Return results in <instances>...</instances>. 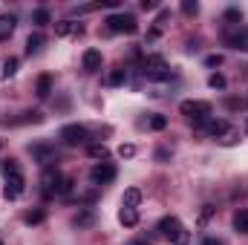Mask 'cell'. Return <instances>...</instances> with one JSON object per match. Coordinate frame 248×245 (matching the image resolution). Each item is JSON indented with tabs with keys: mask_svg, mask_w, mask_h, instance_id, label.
Returning a JSON list of instances; mask_svg holds the SVG:
<instances>
[{
	"mask_svg": "<svg viewBox=\"0 0 248 245\" xmlns=\"http://www.w3.org/2000/svg\"><path fill=\"white\" fill-rule=\"evenodd\" d=\"M3 173H6V184H3V196L6 199H20L23 190H26V179L17 168V162H3Z\"/></svg>",
	"mask_w": 248,
	"mask_h": 245,
	"instance_id": "1",
	"label": "cell"
},
{
	"mask_svg": "<svg viewBox=\"0 0 248 245\" xmlns=\"http://www.w3.org/2000/svg\"><path fill=\"white\" fill-rule=\"evenodd\" d=\"M165 240H170L173 245H185L190 243V234H187V228L182 225V219L179 216H165L162 222H159V228H156Z\"/></svg>",
	"mask_w": 248,
	"mask_h": 245,
	"instance_id": "2",
	"label": "cell"
},
{
	"mask_svg": "<svg viewBox=\"0 0 248 245\" xmlns=\"http://www.w3.org/2000/svg\"><path fill=\"white\" fill-rule=\"evenodd\" d=\"M179 113H182L190 124L202 127V124L214 116V107H211L208 101H182V104H179Z\"/></svg>",
	"mask_w": 248,
	"mask_h": 245,
	"instance_id": "3",
	"label": "cell"
},
{
	"mask_svg": "<svg viewBox=\"0 0 248 245\" xmlns=\"http://www.w3.org/2000/svg\"><path fill=\"white\" fill-rule=\"evenodd\" d=\"M141 72L150 78V81H168L173 72H170V63L165 61L162 55H147L141 63Z\"/></svg>",
	"mask_w": 248,
	"mask_h": 245,
	"instance_id": "4",
	"label": "cell"
},
{
	"mask_svg": "<svg viewBox=\"0 0 248 245\" xmlns=\"http://www.w3.org/2000/svg\"><path fill=\"white\" fill-rule=\"evenodd\" d=\"M107 29H110V32H119V35H136L139 23H136L133 15H127V12H116V15L107 17Z\"/></svg>",
	"mask_w": 248,
	"mask_h": 245,
	"instance_id": "5",
	"label": "cell"
},
{
	"mask_svg": "<svg viewBox=\"0 0 248 245\" xmlns=\"http://www.w3.org/2000/svg\"><path fill=\"white\" fill-rule=\"evenodd\" d=\"M61 141L69 147H78V144H87L90 141V130L84 124H63L61 127Z\"/></svg>",
	"mask_w": 248,
	"mask_h": 245,
	"instance_id": "6",
	"label": "cell"
},
{
	"mask_svg": "<svg viewBox=\"0 0 248 245\" xmlns=\"http://www.w3.org/2000/svg\"><path fill=\"white\" fill-rule=\"evenodd\" d=\"M116 176H119V170H116V165H110V162H98V165H93V170H90V182L95 184V187L110 184Z\"/></svg>",
	"mask_w": 248,
	"mask_h": 245,
	"instance_id": "7",
	"label": "cell"
},
{
	"mask_svg": "<svg viewBox=\"0 0 248 245\" xmlns=\"http://www.w3.org/2000/svg\"><path fill=\"white\" fill-rule=\"evenodd\" d=\"M225 44L231 49H240V52H248V26H228L225 29Z\"/></svg>",
	"mask_w": 248,
	"mask_h": 245,
	"instance_id": "8",
	"label": "cell"
},
{
	"mask_svg": "<svg viewBox=\"0 0 248 245\" xmlns=\"http://www.w3.org/2000/svg\"><path fill=\"white\" fill-rule=\"evenodd\" d=\"M32 153H35V159H38L44 168H52V165L58 162V153H55V147H49V144H35Z\"/></svg>",
	"mask_w": 248,
	"mask_h": 245,
	"instance_id": "9",
	"label": "cell"
},
{
	"mask_svg": "<svg viewBox=\"0 0 248 245\" xmlns=\"http://www.w3.org/2000/svg\"><path fill=\"white\" fill-rule=\"evenodd\" d=\"M55 35H58V38L84 35V23H75V20H61V23H55Z\"/></svg>",
	"mask_w": 248,
	"mask_h": 245,
	"instance_id": "10",
	"label": "cell"
},
{
	"mask_svg": "<svg viewBox=\"0 0 248 245\" xmlns=\"http://www.w3.org/2000/svg\"><path fill=\"white\" fill-rule=\"evenodd\" d=\"M81 63H84V69H87V72H98V69H101V52H98V49H87V52H84V58H81Z\"/></svg>",
	"mask_w": 248,
	"mask_h": 245,
	"instance_id": "11",
	"label": "cell"
},
{
	"mask_svg": "<svg viewBox=\"0 0 248 245\" xmlns=\"http://www.w3.org/2000/svg\"><path fill=\"white\" fill-rule=\"evenodd\" d=\"M202 127H205V133H208L211 138H219V136L228 130V122H225V119H208Z\"/></svg>",
	"mask_w": 248,
	"mask_h": 245,
	"instance_id": "12",
	"label": "cell"
},
{
	"mask_svg": "<svg viewBox=\"0 0 248 245\" xmlns=\"http://www.w3.org/2000/svg\"><path fill=\"white\" fill-rule=\"evenodd\" d=\"M119 222H122L124 228H136L139 225V211L136 208H122L119 211Z\"/></svg>",
	"mask_w": 248,
	"mask_h": 245,
	"instance_id": "13",
	"label": "cell"
},
{
	"mask_svg": "<svg viewBox=\"0 0 248 245\" xmlns=\"http://www.w3.org/2000/svg\"><path fill=\"white\" fill-rule=\"evenodd\" d=\"M17 26V17L15 15H0V41H6Z\"/></svg>",
	"mask_w": 248,
	"mask_h": 245,
	"instance_id": "14",
	"label": "cell"
},
{
	"mask_svg": "<svg viewBox=\"0 0 248 245\" xmlns=\"http://www.w3.org/2000/svg\"><path fill=\"white\" fill-rule=\"evenodd\" d=\"M139 202H141V190L139 187H127L122 196V208H139Z\"/></svg>",
	"mask_w": 248,
	"mask_h": 245,
	"instance_id": "15",
	"label": "cell"
},
{
	"mask_svg": "<svg viewBox=\"0 0 248 245\" xmlns=\"http://www.w3.org/2000/svg\"><path fill=\"white\" fill-rule=\"evenodd\" d=\"M234 231L237 234H248V208H240L234 214Z\"/></svg>",
	"mask_w": 248,
	"mask_h": 245,
	"instance_id": "16",
	"label": "cell"
},
{
	"mask_svg": "<svg viewBox=\"0 0 248 245\" xmlns=\"http://www.w3.org/2000/svg\"><path fill=\"white\" fill-rule=\"evenodd\" d=\"M35 92H38V98H49V92H52V75H41Z\"/></svg>",
	"mask_w": 248,
	"mask_h": 245,
	"instance_id": "17",
	"label": "cell"
},
{
	"mask_svg": "<svg viewBox=\"0 0 248 245\" xmlns=\"http://www.w3.org/2000/svg\"><path fill=\"white\" fill-rule=\"evenodd\" d=\"M217 141H219V144H225V147H234V144L240 141V133H237V130H234V127L228 124V130H225V133H222V136H219Z\"/></svg>",
	"mask_w": 248,
	"mask_h": 245,
	"instance_id": "18",
	"label": "cell"
},
{
	"mask_svg": "<svg viewBox=\"0 0 248 245\" xmlns=\"http://www.w3.org/2000/svg\"><path fill=\"white\" fill-rule=\"evenodd\" d=\"M41 46H44V35H29V38H26V52H29V55L41 52Z\"/></svg>",
	"mask_w": 248,
	"mask_h": 245,
	"instance_id": "19",
	"label": "cell"
},
{
	"mask_svg": "<svg viewBox=\"0 0 248 245\" xmlns=\"http://www.w3.org/2000/svg\"><path fill=\"white\" fill-rule=\"evenodd\" d=\"M93 222H95V216H93V211H84V214H78V216L72 219V225H75V228H90Z\"/></svg>",
	"mask_w": 248,
	"mask_h": 245,
	"instance_id": "20",
	"label": "cell"
},
{
	"mask_svg": "<svg viewBox=\"0 0 248 245\" xmlns=\"http://www.w3.org/2000/svg\"><path fill=\"white\" fill-rule=\"evenodd\" d=\"M124 81H127V69H113V72L107 75V84H110V87H119Z\"/></svg>",
	"mask_w": 248,
	"mask_h": 245,
	"instance_id": "21",
	"label": "cell"
},
{
	"mask_svg": "<svg viewBox=\"0 0 248 245\" xmlns=\"http://www.w3.org/2000/svg\"><path fill=\"white\" fill-rule=\"evenodd\" d=\"M15 72H17V58H6L3 61V78H15Z\"/></svg>",
	"mask_w": 248,
	"mask_h": 245,
	"instance_id": "22",
	"label": "cell"
},
{
	"mask_svg": "<svg viewBox=\"0 0 248 245\" xmlns=\"http://www.w3.org/2000/svg\"><path fill=\"white\" fill-rule=\"evenodd\" d=\"M44 219H46V214H44V211H29V214L23 216V222H26V225H41Z\"/></svg>",
	"mask_w": 248,
	"mask_h": 245,
	"instance_id": "23",
	"label": "cell"
},
{
	"mask_svg": "<svg viewBox=\"0 0 248 245\" xmlns=\"http://www.w3.org/2000/svg\"><path fill=\"white\" fill-rule=\"evenodd\" d=\"M32 20H35L38 26H46V23H49L52 17H49V12H46V9H35V15H32Z\"/></svg>",
	"mask_w": 248,
	"mask_h": 245,
	"instance_id": "24",
	"label": "cell"
},
{
	"mask_svg": "<svg viewBox=\"0 0 248 245\" xmlns=\"http://www.w3.org/2000/svg\"><path fill=\"white\" fill-rule=\"evenodd\" d=\"M225 20H228V26H240L243 12H240V9H228V12H225Z\"/></svg>",
	"mask_w": 248,
	"mask_h": 245,
	"instance_id": "25",
	"label": "cell"
},
{
	"mask_svg": "<svg viewBox=\"0 0 248 245\" xmlns=\"http://www.w3.org/2000/svg\"><path fill=\"white\" fill-rule=\"evenodd\" d=\"M208 87H211V90H225V78H222L219 72H214V75L208 78Z\"/></svg>",
	"mask_w": 248,
	"mask_h": 245,
	"instance_id": "26",
	"label": "cell"
},
{
	"mask_svg": "<svg viewBox=\"0 0 248 245\" xmlns=\"http://www.w3.org/2000/svg\"><path fill=\"white\" fill-rule=\"evenodd\" d=\"M90 156L104 162V159H107V147H104V144H90Z\"/></svg>",
	"mask_w": 248,
	"mask_h": 245,
	"instance_id": "27",
	"label": "cell"
},
{
	"mask_svg": "<svg viewBox=\"0 0 248 245\" xmlns=\"http://www.w3.org/2000/svg\"><path fill=\"white\" fill-rule=\"evenodd\" d=\"M165 127H168V119H165V116L156 113V116L150 119V130H165Z\"/></svg>",
	"mask_w": 248,
	"mask_h": 245,
	"instance_id": "28",
	"label": "cell"
},
{
	"mask_svg": "<svg viewBox=\"0 0 248 245\" xmlns=\"http://www.w3.org/2000/svg\"><path fill=\"white\" fill-rule=\"evenodd\" d=\"M182 12H185V15H199V3H196V0H185V3H182Z\"/></svg>",
	"mask_w": 248,
	"mask_h": 245,
	"instance_id": "29",
	"label": "cell"
},
{
	"mask_svg": "<svg viewBox=\"0 0 248 245\" xmlns=\"http://www.w3.org/2000/svg\"><path fill=\"white\" fill-rule=\"evenodd\" d=\"M214 211H217L214 205H205V208H202V214H199V225H205V222L211 219V214H214Z\"/></svg>",
	"mask_w": 248,
	"mask_h": 245,
	"instance_id": "30",
	"label": "cell"
},
{
	"mask_svg": "<svg viewBox=\"0 0 248 245\" xmlns=\"http://www.w3.org/2000/svg\"><path fill=\"white\" fill-rule=\"evenodd\" d=\"M119 156H122V159H130V156H136V147H133V144H122V147H119Z\"/></svg>",
	"mask_w": 248,
	"mask_h": 245,
	"instance_id": "31",
	"label": "cell"
},
{
	"mask_svg": "<svg viewBox=\"0 0 248 245\" xmlns=\"http://www.w3.org/2000/svg\"><path fill=\"white\" fill-rule=\"evenodd\" d=\"M208 66H219V63H222V55H208Z\"/></svg>",
	"mask_w": 248,
	"mask_h": 245,
	"instance_id": "32",
	"label": "cell"
},
{
	"mask_svg": "<svg viewBox=\"0 0 248 245\" xmlns=\"http://www.w3.org/2000/svg\"><path fill=\"white\" fill-rule=\"evenodd\" d=\"M199 245H222V243H219L217 237H205V240H202V243H199Z\"/></svg>",
	"mask_w": 248,
	"mask_h": 245,
	"instance_id": "33",
	"label": "cell"
},
{
	"mask_svg": "<svg viewBox=\"0 0 248 245\" xmlns=\"http://www.w3.org/2000/svg\"><path fill=\"white\" fill-rule=\"evenodd\" d=\"M141 9H144V12H150V9H156V3H153V0H144V3H141Z\"/></svg>",
	"mask_w": 248,
	"mask_h": 245,
	"instance_id": "34",
	"label": "cell"
},
{
	"mask_svg": "<svg viewBox=\"0 0 248 245\" xmlns=\"http://www.w3.org/2000/svg\"><path fill=\"white\" fill-rule=\"evenodd\" d=\"M127 245H150L147 240H133V243H127Z\"/></svg>",
	"mask_w": 248,
	"mask_h": 245,
	"instance_id": "35",
	"label": "cell"
},
{
	"mask_svg": "<svg viewBox=\"0 0 248 245\" xmlns=\"http://www.w3.org/2000/svg\"><path fill=\"white\" fill-rule=\"evenodd\" d=\"M0 150H3V141H0Z\"/></svg>",
	"mask_w": 248,
	"mask_h": 245,
	"instance_id": "36",
	"label": "cell"
},
{
	"mask_svg": "<svg viewBox=\"0 0 248 245\" xmlns=\"http://www.w3.org/2000/svg\"><path fill=\"white\" fill-rule=\"evenodd\" d=\"M246 133H248V124H246Z\"/></svg>",
	"mask_w": 248,
	"mask_h": 245,
	"instance_id": "37",
	"label": "cell"
},
{
	"mask_svg": "<svg viewBox=\"0 0 248 245\" xmlns=\"http://www.w3.org/2000/svg\"><path fill=\"white\" fill-rule=\"evenodd\" d=\"M0 245H3V243H0Z\"/></svg>",
	"mask_w": 248,
	"mask_h": 245,
	"instance_id": "38",
	"label": "cell"
}]
</instances>
